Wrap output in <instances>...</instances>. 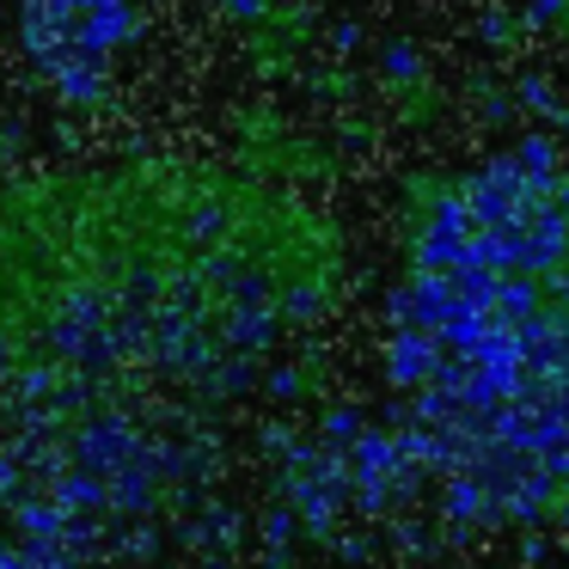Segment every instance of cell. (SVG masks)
<instances>
[{
	"label": "cell",
	"mask_w": 569,
	"mask_h": 569,
	"mask_svg": "<svg viewBox=\"0 0 569 569\" xmlns=\"http://www.w3.org/2000/svg\"><path fill=\"white\" fill-rule=\"evenodd\" d=\"M227 13H233V19H258L263 0H227Z\"/></svg>",
	"instance_id": "obj_4"
},
{
	"label": "cell",
	"mask_w": 569,
	"mask_h": 569,
	"mask_svg": "<svg viewBox=\"0 0 569 569\" xmlns=\"http://www.w3.org/2000/svg\"><path fill=\"white\" fill-rule=\"evenodd\" d=\"M356 429H361L356 410H331V417H325V435H331V441H356Z\"/></svg>",
	"instance_id": "obj_2"
},
{
	"label": "cell",
	"mask_w": 569,
	"mask_h": 569,
	"mask_svg": "<svg viewBox=\"0 0 569 569\" xmlns=\"http://www.w3.org/2000/svg\"><path fill=\"white\" fill-rule=\"evenodd\" d=\"M557 13H563V0H532V19H539V26H545V19H557Z\"/></svg>",
	"instance_id": "obj_5"
},
{
	"label": "cell",
	"mask_w": 569,
	"mask_h": 569,
	"mask_svg": "<svg viewBox=\"0 0 569 569\" xmlns=\"http://www.w3.org/2000/svg\"><path fill=\"white\" fill-rule=\"evenodd\" d=\"M435 361H441V343L429 331H417V325H398L392 343H386V380L417 392V386L435 380Z\"/></svg>",
	"instance_id": "obj_1"
},
{
	"label": "cell",
	"mask_w": 569,
	"mask_h": 569,
	"mask_svg": "<svg viewBox=\"0 0 569 569\" xmlns=\"http://www.w3.org/2000/svg\"><path fill=\"white\" fill-rule=\"evenodd\" d=\"M386 74H417V50H398V43H392V50H386Z\"/></svg>",
	"instance_id": "obj_3"
}]
</instances>
